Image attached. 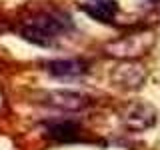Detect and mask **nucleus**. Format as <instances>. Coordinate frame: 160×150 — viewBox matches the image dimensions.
I'll return each instance as SVG.
<instances>
[{
    "label": "nucleus",
    "instance_id": "obj_1",
    "mask_svg": "<svg viewBox=\"0 0 160 150\" xmlns=\"http://www.w3.org/2000/svg\"><path fill=\"white\" fill-rule=\"evenodd\" d=\"M72 30H74V22L66 12L48 8L22 20L18 26V34L30 44H36V46L42 48H52L58 42V38L66 36Z\"/></svg>",
    "mask_w": 160,
    "mask_h": 150
},
{
    "label": "nucleus",
    "instance_id": "obj_5",
    "mask_svg": "<svg viewBox=\"0 0 160 150\" xmlns=\"http://www.w3.org/2000/svg\"><path fill=\"white\" fill-rule=\"evenodd\" d=\"M148 80V72L144 64L138 60H122L116 68L110 72V82L122 90H140Z\"/></svg>",
    "mask_w": 160,
    "mask_h": 150
},
{
    "label": "nucleus",
    "instance_id": "obj_3",
    "mask_svg": "<svg viewBox=\"0 0 160 150\" xmlns=\"http://www.w3.org/2000/svg\"><path fill=\"white\" fill-rule=\"evenodd\" d=\"M38 102L64 110V112H82L92 106L94 100L88 94L74 92V90H46V92H40Z\"/></svg>",
    "mask_w": 160,
    "mask_h": 150
},
{
    "label": "nucleus",
    "instance_id": "obj_2",
    "mask_svg": "<svg viewBox=\"0 0 160 150\" xmlns=\"http://www.w3.org/2000/svg\"><path fill=\"white\" fill-rule=\"evenodd\" d=\"M156 44V34L148 28L136 30V32L124 34L116 40H110L104 46V52L118 60H136L140 56H146Z\"/></svg>",
    "mask_w": 160,
    "mask_h": 150
},
{
    "label": "nucleus",
    "instance_id": "obj_8",
    "mask_svg": "<svg viewBox=\"0 0 160 150\" xmlns=\"http://www.w3.org/2000/svg\"><path fill=\"white\" fill-rule=\"evenodd\" d=\"M84 14H88L92 20L102 24H114L118 16V4L114 0H90L78 6Z\"/></svg>",
    "mask_w": 160,
    "mask_h": 150
},
{
    "label": "nucleus",
    "instance_id": "obj_6",
    "mask_svg": "<svg viewBox=\"0 0 160 150\" xmlns=\"http://www.w3.org/2000/svg\"><path fill=\"white\" fill-rule=\"evenodd\" d=\"M84 130L74 120H50L44 124V136L58 144H74V142H88Z\"/></svg>",
    "mask_w": 160,
    "mask_h": 150
},
{
    "label": "nucleus",
    "instance_id": "obj_4",
    "mask_svg": "<svg viewBox=\"0 0 160 150\" xmlns=\"http://www.w3.org/2000/svg\"><path fill=\"white\" fill-rule=\"evenodd\" d=\"M120 122L130 132H146L156 124V110L146 102H130L120 110Z\"/></svg>",
    "mask_w": 160,
    "mask_h": 150
},
{
    "label": "nucleus",
    "instance_id": "obj_7",
    "mask_svg": "<svg viewBox=\"0 0 160 150\" xmlns=\"http://www.w3.org/2000/svg\"><path fill=\"white\" fill-rule=\"evenodd\" d=\"M44 70L54 78H78L88 72V64L80 58H56L48 60Z\"/></svg>",
    "mask_w": 160,
    "mask_h": 150
}]
</instances>
